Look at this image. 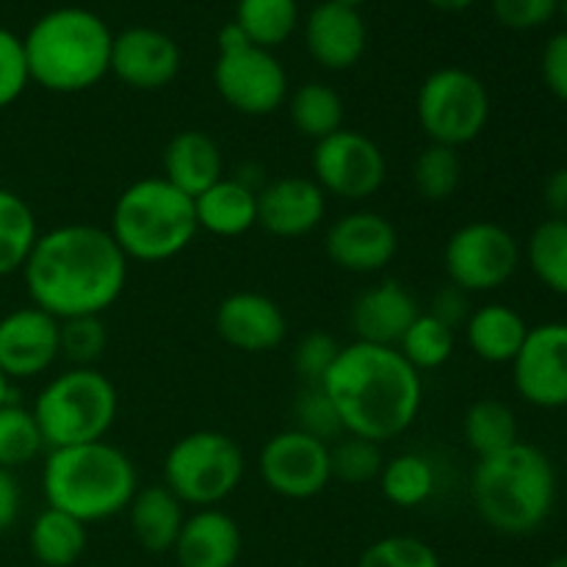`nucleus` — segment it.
Instances as JSON below:
<instances>
[{"label":"nucleus","instance_id":"obj_1","mask_svg":"<svg viewBox=\"0 0 567 567\" xmlns=\"http://www.w3.org/2000/svg\"><path fill=\"white\" fill-rule=\"evenodd\" d=\"M127 269L109 227L70 221L39 233L20 275L33 308L64 321L103 316L125 291Z\"/></svg>","mask_w":567,"mask_h":567},{"label":"nucleus","instance_id":"obj_2","mask_svg":"<svg viewBox=\"0 0 567 567\" xmlns=\"http://www.w3.org/2000/svg\"><path fill=\"white\" fill-rule=\"evenodd\" d=\"M336 404L347 435L385 443L415 424L424 402L421 371L396 347L352 341L319 382Z\"/></svg>","mask_w":567,"mask_h":567},{"label":"nucleus","instance_id":"obj_3","mask_svg":"<svg viewBox=\"0 0 567 567\" xmlns=\"http://www.w3.org/2000/svg\"><path fill=\"white\" fill-rule=\"evenodd\" d=\"M476 515L498 535L524 537L540 529L557 504V471L551 457L532 443L476 460L471 474Z\"/></svg>","mask_w":567,"mask_h":567},{"label":"nucleus","instance_id":"obj_4","mask_svg":"<svg viewBox=\"0 0 567 567\" xmlns=\"http://www.w3.org/2000/svg\"><path fill=\"white\" fill-rule=\"evenodd\" d=\"M114 33L103 17L81 6H64L39 17L22 37L28 78L55 94L97 86L111 72Z\"/></svg>","mask_w":567,"mask_h":567},{"label":"nucleus","instance_id":"obj_5","mask_svg":"<svg viewBox=\"0 0 567 567\" xmlns=\"http://www.w3.org/2000/svg\"><path fill=\"white\" fill-rule=\"evenodd\" d=\"M136 491V465L109 441L50 449L44 460L42 493L48 507L86 526L125 513Z\"/></svg>","mask_w":567,"mask_h":567},{"label":"nucleus","instance_id":"obj_6","mask_svg":"<svg viewBox=\"0 0 567 567\" xmlns=\"http://www.w3.org/2000/svg\"><path fill=\"white\" fill-rule=\"evenodd\" d=\"M109 233L127 260L164 264L192 247L199 225L194 199L164 177H142L116 197Z\"/></svg>","mask_w":567,"mask_h":567},{"label":"nucleus","instance_id":"obj_7","mask_svg":"<svg viewBox=\"0 0 567 567\" xmlns=\"http://www.w3.org/2000/svg\"><path fill=\"white\" fill-rule=\"evenodd\" d=\"M44 449L105 441L120 413L116 388L94 365H70L39 391L31 408Z\"/></svg>","mask_w":567,"mask_h":567},{"label":"nucleus","instance_id":"obj_8","mask_svg":"<svg viewBox=\"0 0 567 567\" xmlns=\"http://www.w3.org/2000/svg\"><path fill=\"white\" fill-rule=\"evenodd\" d=\"M247 471L241 446L216 430H197L177 437L164 457V485L183 507H219L238 491Z\"/></svg>","mask_w":567,"mask_h":567},{"label":"nucleus","instance_id":"obj_9","mask_svg":"<svg viewBox=\"0 0 567 567\" xmlns=\"http://www.w3.org/2000/svg\"><path fill=\"white\" fill-rule=\"evenodd\" d=\"M491 109V92L482 78L463 66H441L430 72L415 97V114L426 138L454 150L476 142L485 133Z\"/></svg>","mask_w":567,"mask_h":567},{"label":"nucleus","instance_id":"obj_10","mask_svg":"<svg viewBox=\"0 0 567 567\" xmlns=\"http://www.w3.org/2000/svg\"><path fill=\"white\" fill-rule=\"evenodd\" d=\"M524 249L498 221H468L449 236L443 249L449 282L465 293H487L507 286L520 269Z\"/></svg>","mask_w":567,"mask_h":567},{"label":"nucleus","instance_id":"obj_11","mask_svg":"<svg viewBox=\"0 0 567 567\" xmlns=\"http://www.w3.org/2000/svg\"><path fill=\"white\" fill-rule=\"evenodd\" d=\"M388 177V161L380 144L360 131L341 127L313 147V181L327 197L363 203L374 197Z\"/></svg>","mask_w":567,"mask_h":567},{"label":"nucleus","instance_id":"obj_12","mask_svg":"<svg viewBox=\"0 0 567 567\" xmlns=\"http://www.w3.org/2000/svg\"><path fill=\"white\" fill-rule=\"evenodd\" d=\"M214 83L219 97L244 116H269L288 100L286 66L252 42L219 50Z\"/></svg>","mask_w":567,"mask_h":567},{"label":"nucleus","instance_id":"obj_13","mask_svg":"<svg viewBox=\"0 0 567 567\" xmlns=\"http://www.w3.org/2000/svg\"><path fill=\"white\" fill-rule=\"evenodd\" d=\"M260 480L275 496L305 502L327 491L332 482L330 443L299 430H282L260 449Z\"/></svg>","mask_w":567,"mask_h":567},{"label":"nucleus","instance_id":"obj_14","mask_svg":"<svg viewBox=\"0 0 567 567\" xmlns=\"http://www.w3.org/2000/svg\"><path fill=\"white\" fill-rule=\"evenodd\" d=\"M513 385L526 404L540 410L567 408V321L529 327L518 358L513 360Z\"/></svg>","mask_w":567,"mask_h":567},{"label":"nucleus","instance_id":"obj_15","mask_svg":"<svg viewBox=\"0 0 567 567\" xmlns=\"http://www.w3.org/2000/svg\"><path fill=\"white\" fill-rule=\"evenodd\" d=\"M324 252L338 269L352 275H374L388 269L396 258L399 230L385 214L349 210L327 227Z\"/></svg>","mask_w":567,"mask_h":567},{"label":"nucleus","instance_id":"obj_16","mask_svg":"<svg viewBox=\"0 0 567 567\" xmlns=\"http://www.w3.org/2000/svg\"><path fill=\"white\" fill-rule=\"evenodd\" d=\"M61 321L44 310L17 308L0 319V369L11 382L33 380L61 358Z\"/></svg>","mask_w":567,"mask_h":567},{"label":"nucleus","instance_id":"obj_17","mask_svg":"<svg viewBox=\"0 0 567 567\" xmlns=\"http://www.w3.org/2000/svg\"><path fill=\"white\" fill-rule=\"evenodd\" d=\"M183 64L181 48L158 28L133 25L116 33L111 44V75L138 92H158L177 78Z\"/></svg>","mask_w":567,"mask_h":567},{"label":"nucleus","instance_id":"obj_18","mask_svg":"<svg viewBox=\"0 0 567 567\" xmlns=\"http://www.w3.org/2000/svg\"><path fill=\"white\" fill-rule=\"evenodd\" d=\"M214 327L227 347L247 354L271 352L288 336L282 308L260 291H236L221 299L214 313Z\"/></svg>","mask_w":567,"mask_h":567},{"label":"nucleus","instance_id":"obj_19","mask_svg":"<svg viewBox=\"0 0 567 567\" xmlns=\"http://www.w3.org/2000/svg\"><path fill=\"white\" fill-rule=\"evenodd\" d=\"M327 216V194L313 177L286 175L258 192V225L269 236L302 238L319 230Z\"/></svg>","mask_w":567,"mask_h":567},{"label":"nucleus","instance_id":"obj_20","mask_svg":"<svg viewBox=\"0 0 567 567\" xmlns=\"http://www.w3.org/2000/svg\"><path fill=\"white\" fill-rule=\"evenodd\" d=\"M305 44L316 64L330 72H343L363 59L369 31L358 9L324 0L305 20Z\"/></svg>","mask_w":567,"mask_h":567},{"label":"nucleus","instance_id":"obj_21","mask_svg":"<svg viewBox=\"0 0 567 567\" xmlns=\"http://www.w3.org/2000/svg\"><path fill=\"white\" fill-rule=\"evenodd\" d=\"M421 316V305L399 280H382L365 288L349 308L354 341L399 347L404 332Z\"/></svg>","mask_w":567,"mask_h":567},{"label":"nucleus","instance_id":"obj_22","mask_svg":"<svg viewBox=\"0 0 567 567\" xmlns=\"http://www.w3.org/2000/svg\"><path fill=\"white\" fill-rule=\"evenodd\" d=\"M241 546L236 520L221 509L205 507L186 515L172 554L181 567H236Z\"/></svg>","mask_w":567,"mask_h":567},{"label":"nucleus","instance_id":"obj_23","mask_svg":"<svg viewBox=\"0 0 567 567\" xmlns=\"http://www.w3.org/2000/svg\"><path fill=\"white\" fill-rule=\"evenodd\" d=\"M161 166H164L161 177L192 199L225 177V158H221L219 144L205 131L175 133L164 147Z\"/></svg>","mask_w":567,"mask_h":567},{"label":"nucleus","instance_id":"obj_24","mask_svg":"<svg viewBox=\"0 0 567 567\" xmlns=\"http://www.w3.org/2000/svg\"><path fill=\"white\" fill-rule=\"evenodd\" d=\"M125 513L127 520H131L133 537L150 554L172 551L183 529V520H186L181 498L164 482L138 487Z\"/></svg>","mask_w":567,"mask_h":567},{"label":"nucleus","instance_id":"obj_25","mask_svg":"<svg viewBox=\"0 0 567 567\" xmlns=\"http://www.w3.org/2000/svg\"><path fill=\"white\" fill-rule=\"evenodd\" d=\"M529 336V324L515 308L502 302L471 310L465 321V343L480 360L493 365L513 363Z\"/></svg>","mask_w":567,"mask_h":567},{"label":"nucleus","instance_id":"obj_26","mask_svg":"<svg viewBox=\"0 0 567 567\" xmlns=\"http://www.w3.org/2000/svg\"><path fill=\"white\" fill-rule=\"evenodd\" d=\"M199 230L219 238H238L258 227V192L238 183L236 177H221L199 197H194Z\"/></svg>","mask_w":567,"mask_h":567},{"label":"nucleus","instance_id":"obj_27","mask_svg":"<svg viewBox=\"0 0 567 567\" xmlns=\"http://www.w3.org/2000/svg\"><path fill=\"white\" fill-rule=\"evenodd\" d=\"M28 548L44 567H72L86 551V524L61 509H42L28 532Z\"/></svg>","mask_w":567,"mask_h":567},{"label":"nucleus","instance_id":"obj_28","mask_svg":"<svg viewBox=\"0 0 567 567\" xmlns=\"http://www.w3.org/2000/svg\"><path fill=\"white\" fill-rule=\"evenodd\" d=\"M463 437L476 460L493 457L504 449L515 446L518 437V419L513 408L498 399H480L463 415Z\"/></svg>","mask_w":567,"mask_h":567},{"label":"nucleus","instance_id":"obj_29","mask_svg":"<svg viewBox=\"0 0 567 567\" xmlns=\"http://www.w3.org/2000/svg\"><path fill=\"white\" fill-rule=\"evenodd\" d=\"M39 233L31 205L17 192L0 186V277L22 271Z\"/></svg>","mask_w":567,"mask_h":567},{"label":"nucleus","instance_id":"obj_30","mask_svg":"<svg viewBox=\"0 0 567 567\" xmlns=\"http://www.w3.org/2000/svg\"><path fill=\"white\" fill-rule=\"evenodd\" d=\"M288 116L297 133L321 142L343 127V100L332 86L321 81L302 83L288 97Z\"/></svg>","mask_w":567,"mask_h":567},{"label":"nucleus","instance_id":"obj_31","mask_svg":"<svg viewBox=\"0 0 567 567\" xmlns=\"http://www.w3.org/2000/svg\"><path fill=\"white\" fill-rule=\"evenodd\" d=\"M380 491L388 504L399 509H415L435 493V468L424 454L402 452L385 460L380 474Z\"/></svg>","mask_w":567,"mask_h":567},{"label":"nucleus","instance_id":"obj_32","mask_svg":"<svg viewBox=\"0 0 567 567\" xmlns=\"http://www.w3.org/2000/svg\"><path fill=\"white\" fill-rule=\"evenodd\" d=\"M524 258L548 291L567 297V219H543L526 238Z\"/></svg>","mask_w":567,"mask_h":567},{"label":"nucleus","instance_id":"obj_33","mask_svg":"<svg viewBox=\"0 0 567 567\" xmlns=\"http://www.w3.org/2000/svg\"><path fill=\"white\" fill-rule=\"evenodd\" d=\"M236 22L252 44L275 50L288 42L299 25L297 0H238Z\"/></svg>","mask_w":567,"mask_h":567},{"label":"nucleus","instance_id":"obj_34","mask_svg":"<svg viewBox=\"0 0 567 567\" xmlns=\"http://www.w3.org/2000/svg\"><path fill=\"white\" fill-rule=\"evenodd\" d=\"M454 347H457V330L421 310V316L410 324L396 349L415 371H435L452 360Z\"/></svg>","mask_w":567,"mask_h":567},{"label":"nucleus","instance_id":"obj_35","mask_svg":"<svg viewBox=\"0 0 567 567\" xmlns=\"http://www.w3.org/2000/svg\"><path fill=\"white\" fill-rule=\"evenodd\" d=\"M463 183V158L460 150L446 144H426L413 161V186L426 203H446Z\"/></svg>","mask_w":567,"mask_h":567},{"label":"nucleus","instance_id":"obj_36","mask_svg":"<svg viewBox=\"0 0 567 567\" xmlns=\"http://www.w3.org/2000/svg\"><path fill=\"white\" fill-rule=\"evenodd\" d=\"M42 449V432L31 410L17 402L3 404L0 408V468H22L33 463Z\"/></svg>","mask_w":567,"mask_h":567},{"label":"nucleus","instance_id":"obj_37","mask_svg":"<svg viewBox=\"0 0 567 567\" xmlns=\"http://www.w3.org/2000/svg\"><path fill=\"white\" fill-rule=\"evenodd\" d=\"M382 457L380 443L365 441V437L343 435L330 446V468L332 480L347 482V485H369V482L380 480Z\"/></svg>","mask_w":567,"mask_h":567},{"label":"nucleus","instance_id":"obj_38","mask_svg":"<svg viewBox=\"0 0 567 567\" xmlns=\"http://www.w3.org/2000/svg\"><path fill=\"white\" fill-rule=\"evenodd\" d=\"M293 430L305 432L316 441L330 443V446L347 435L336 404H332V399L327 396L321 385L299 388L297 399H293Z\"/></svg>","mask_w":567,"mask_h":567},{"label":"nucleus","instance_id":"obj_39","mask_svg":"<svg viewBox=\"0 0 567 567\" xmlns=\"http://www.w3.org/2000/svg\"><path fill=\"white\" fill-rule=\"evenodd\" d=\"M358 567H443L430 543L410 535H391L371 543L360 554Z\"/></svg>","mask_w":567,"mask_h":567},{"label":"nucleus","instance_id":"obj_40","mask_svg":"<svg viewBox=\"0 0 567 567\" xmlns=\"http://www.w3.org/2000/svg\"><path fill=\"white\" fill-rule=\"evenodd\" d=\"M61 358L72 365H94L103 358L109 347V330L103 324V316H75L64 319L59 327Z\"/></svg>","mask_w":567,"mask_h":567},{"label":"nucleus","instance_id":"obj_41","mask_svg":"<svg viewBox=\"0 0 567 567\" xmlns=\"http://www.w3.org/2000/svg\"><path fill=\"white\" fill-rule=\"evenodd\" d=\"M338 352H341V343L330 332H308L293 347V371H297L305 385H319L338 360Z\"/></svg>","mask_w":567,"mask_h":567},{"label":"nucleus","instance_id":"obj_42","mask_svg":"<svg viewBox=\"0 0 567 567\" xmlns=\"http://www.w3.org/2000/svg\"><path fill=\"white\" fill-rule=\"evenodd\" d=\"M31 78H28L25 48L14 31L0 25V111L22 97Z\"/></svg>","mask_w":567,"mask_h":567},{"label":"nucleus","instance_id":"obj_43","mask_svg":"<svg viewBox=\"0 0 567 567\" xmlns=\"http://www.w3.org/2000/svg\"><path fill=\"white\" fill-rule=\"evenodd\" d=\"M559 0H493V14L509 31H532L557 14Z\"/></svg>","mask_w":567,"mask_h":567},{"label":"nucleus","instance_id":"obj_44","mask_svg":"<svg viewBox=\"0 0 567 567\" xmlns=\"http://www.w3.org/2000/svg\"><path fill=\"white\" fill-rule=\"evenodd\" d=\"M540 72L548 92L557 100H563V103H567V28L565 31L554 33L546 42L540 59Z\"/></svg>","mask_w":567,"mask_h":567},{"label":"nucleus","instance_id":"obj_45","mask_svg":"<svg viewBox=\"0 0 567 567\" xmlns=\"http://www.w3.org/2000/svg\"><path fill=\"white\" fill-rule=\"evenodd\" d=\"M426 313L435 316L437 321H443V324L452 327V330L465 327V321H468L471 316V293H465L463 288L449 282V286H443L441 291L432 297V305Z\"/></svg>","mask_w":567,"mask_h":567},{"label":"nucleus","instance_id":"obj_46","mask_svg":"<svg viewBox=\"0 0 567 567\" xmlns=\"http://www.w3.org/2000/svg\"><path fill=\"white\" fill-rule=\"evenodd\" d=\"M543 205L554 219H567V166H559L543 183Z\"/></svg>","mask_w":567,"mask_h":567},{"label":"nucleus","instance_id":"obj_47","mask_svg":"<svg viewBox=\"0 0 567 567\" xmlns=\"http://www.w3.org/2000/svg\"><path fill=\"white\" fill-rule=\"evenodd\" d=\"M17 515H20V485L11 471L0 468V535L14 526Z\"/></svg>","mask_w":567,"mask_h":567},{"label":"nucleus","instance_id":"obj_48","mask_svg":"<svg viewBox=\"0 0 567 567\" xmlns=\"http://www.w3.org/2000/svg\"><path fill=\"white\" fill-rule=\"evenodd\" d=\"M430 6H435V9L441 11H463L468 9L471 3H476V0H426Z\"/></svg>","mask_w":567,"mask_h":567},{"label":"nucleus","instance_id":"obj_49","mask_svg":"<svg viewBox=\"0 0 567 567\" xmlns=\"http://www.w3.org/2000/svg\"><path fill=\"white\" fill-rule=\"evenodd\" d=\"M9 402H14V382H11L9 377L3 374V369H0V408Z\"/></svg>","mask_w":567,"mask_h":567},{"label":"nucleus","instance_id":"obj_50","mask_svg":"<svg viewBox=\"0 0 567 567\" xmlns=\"http://www.w3.org/2000/svg\"><path fill=\"white\" fill-rule=\"evenodd\" d=\"M336 3H341V6H349V9H358V6H363L365 0H336Z\"/></svg>","mask_w":567,"mask_h":567},{"label":"nucleus","instance_id":"obj_51","mask_svg":"<svg viewBox=\"0 0 567 567\" xmlns=\"http://www.w3.org/2000/svg\"><path fill=\"white\" fill-rule=\"evenodd\" d=\"M546 567H567V554H563V557H557V559H551V563H548Z\"/></svg>","mask_w":567,"mask_h":567},{"label":"nucleus","instance_id":"obj_52","mask_svg":"<svg viewBox=\"0 0 567 567\" xmlns=\"http://www.w3.org/2000/svg\"><path fill=\"white\" fill-rule=\"evenodd\" d=\"M557 14H563V17H565V22H567V0H559V9H557Z\"/></svg>","mask_w":567,"mask_h":567}]
</instances>
